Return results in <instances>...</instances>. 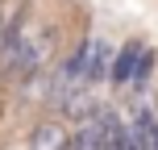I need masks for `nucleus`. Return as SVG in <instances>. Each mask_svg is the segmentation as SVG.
I'll return each mask as SVG.
<instances>
[{"instance_id": "1", "label": "nucleus", "mask_w": 158, "mask_h": 150, "mask_svg": "<svg viewBox=\"0 0 158 150\" xmlns=\"http://www.w3.org/2000/svg\"><path fill=\"white\" fill-rule=\"evenodd\" d=\"M150 67H154V54L142 46V42H129L112 54V71H108V84L117 88H133L137 96H146L150 88Z\"/></svg>"}, {"instance_id": "2", "label": "nucleus", "mask_w": 158, "mask_h": 150, "mask_svg": "<svg viewBox=\"0 0 158 150\" xmlns=\"http://www.w3.org/2000/svg\"><path fill=\"white\" fill-rule=\"evenodd\" d=\"M79 58H83V84L87 88L100 84V79H108V71H112V46L104 38L83 42V46H79Z\"/></svg>"}, {"instance_id": "3", "label": "nucleus", "mask_w": 158, "mask_h": 150, "mask_svg": "<svg viewBox=\"0 0 158 150\" xmlns=\"http://www.w3.org/2000/svg\"><path fill=\"white\" fill-rule=\"evenodd\" d=\"M29 146H33V150H63V146H67V129L54 125V121H42V125H33Z\"/></svg>"}, {"instance_id": "4", "label": "nucleus", "mask_w": 158, "mask_h": 150, "mask_svg": "<svg viewBox=\"0 0 158 150\" xmlns=\"http://www.w3.org/2000/svg\"><path fill=\"white\" fill-rule=\"evenodd\" d=\"M4 33H8V21H4V13H0V42H4Z\"/></svg>"}]
</instances>
